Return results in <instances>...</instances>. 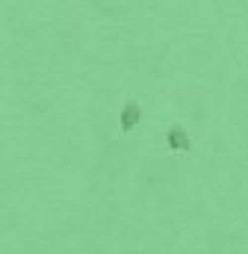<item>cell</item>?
Segmentation results:
<instances>
[{
	"label": "cell",
	"instance_id": "obj_1",
	"mask_svg": "<svg viewBox=\"0 0 248 254\" xmlns=\"http://www.w3.org/2000/svg\"><path fill=\"white\" fill-rule=\"evenodd\" d=\"M136 119H139V110L136 107H127L122 113V122H124V130H130V127L136 125Z\"/></svg>",
	"mask_w": 248,
	"mask_h": 254
},
{
	"label": "cell",
	"instance_id": "obj_2",
	"mask_svg": "<svg viewBox=\"0 0 248 254\" xmlns=\"http://www.w3.org/2000/svg\"><path fill=\"white\" fill-rule=\"evenodd\" d=\"M169 145H178V151H184L189 142H186V136L181 130H172V133H169Z\"/></svg>",
	"mask_w": 248,
	"mask_h": 254
}]
</instances>
